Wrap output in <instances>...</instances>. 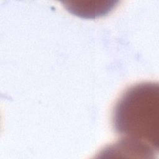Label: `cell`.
<instances>
[{"instance_id": "cell-1", "label": "cell", "mask_w": 159, "mask_h": 159, "mask_svg": "<svg viewBox=\"0 0 159 159\" xmlns=\"http://www.w3.org/2000/svg\"><path fill=\"white\" fill-rule=\"evenodd\" d=\"M112 125L119 142L129 154L150 157L159 145V88L157 83L143 82L127 89L117 101Z\"/></svg>"}]
</instances>
